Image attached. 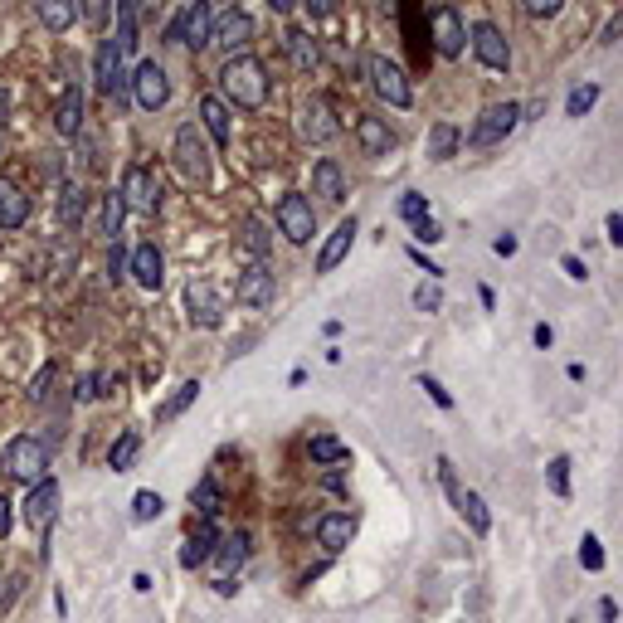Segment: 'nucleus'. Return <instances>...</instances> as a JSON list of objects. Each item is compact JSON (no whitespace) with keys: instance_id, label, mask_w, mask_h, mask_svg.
<instances>
[{"instance_id":"f257e3e1","label":"nucleus","mask_w":623,"mask_h":623,"mask_svg":"<svg viewBox=\"0 0 623 623\" xmlns=\"http://www.w3.org/2000/svg\"><path fill=\"white\" fill-rule=\"evenodd\" d=\"M220 88H224V98H229L234 108L258 112L263 103H268L273 78H268V69H263V59H254V54H229V64L220 69Z\"/></svg>"},{"instance_id":"f03ea898","label":"nucleus","mask_w":623,"mask_h":623,"mask_svg":"<svg viewBox=\"0 0 623 623\" xmlns=\"http://www.w3.org/2000/svg\"><path fill=\"white\" fill-rule=\"evenodd\" d=\"M0 468H5V477H15V482H30V487H35L39 477H44V468H49V443L30 439V434H15V439L5 443Z\"/></svg>"},{"instance_id":"7ed1b4c3","label":"nucleus","mask_w":623,"mask_h":623,"mask_svg":"<svg viewBox=\"0 0 623 623\" xmlns=\"http://www.w3.org/2000/svg\"><path fill=\"white\" fill-rule=\"evenodd\" d=\"M171 156H176L185 181H195V185L210 181V147H205V137H200V122H181V127H176Z\"/></svg>"},{"instance_id":"20e7f679","label":"nucleus","mask_w":623,"mask_h":623,"mask_svg":"<svg viewBox=\"0 0 623 623\" xmlns=\"http://www.w3.org/2000/svg\"><path fill=\"white\" fill-rule=\"evenodd\" d=\"M273 220H278V229H283L288 244H312V234H317V210H312V200L297 195V190H288V195L278 200Z\"/></svg>"},{"instance_id":"39448f33","label":"nucleus","mask_w":623,"mask_h":623,"mask_svg":"<svg viewBox=\"0 0 623 623\" xmlns=\"http://www.w3.org/2000/svg\"><path fill=\"white\" fill-rule=\"evenodd\" d=\"M366 78H370V88H375L390 108H409V103H414V88H409V78H404V69L395 64V59L370 54V59H366Z\"/></svg>"},{"instance_id":"423d86ee","label":"nucleus","mask_w":623,"mask_h":623,"mask_svg":"<svg viewBox=\"0 0 623 623\" xmlns=\"http://www.w3.org/2000/svg\"><path fill=\"white\" fill-rule=\"evenodd\" d=\"M210 35H215V5H210V0H195L181 20L166 30V39H171V44H185L190 54L210 49Z\"/></svg>"},{"instance_id":"0eeeda50","label":"nucleus","mask_w":623,"mask_h":623,"mask_svg":"<svg viewBox=\"0 0 623 623\" xmlns=\"http://www.w3.org/2000/svg\"><path fill=\"white\" fill-rule=\"evenodd\" d=\"M468 44H473L482 69H492V74H507V69H512V44H507V35H502L492 20H477L473 30H468Z\"/></svg>"},{"instance_id":"6e6552de","label":"nucleus","mask_w":623,"mask_h":623,"mask_svg":"<svg viewBox=\"0 0 623 623\" xmlns=\"http://www.w3.org/2000/svg\"><path fill=\"white\" fill-rule=\"evenodd\" d=\"M117 190H122L127 210H137V215H156L161 210V176L151 166H127V176H122Z\"/></svg>"},{"instance_id":"1a4fd4ad","label":"nucleus","mask_w":623,"mask_h":623,"mask_svg":"<svg viewBox=\"0 0 623 623\" xmlns=\"http://www.w3.org/2000/svg\"><path fill=\"white\" fill-rule=\"evenodd\" d=\"M429 39H434L439 59H458V54L468 49V25H463V15H458L453 5H434V15H429Z\"/></svg>"},{"instance_id":"9d476101","label":"nucleus","mask_w":623,"mask_h":623,"mask_svg":"<svg viewBox=\"0 0 623 623\" xmlns=\"http://www.w3.org/2000/svg\"><path fill=\"white\" fill-rule=\"evenodd\" d=\"M132 98H137V108H147V112L171 103V78H166V69L156 59H142L132 69Z\"/></svg>"},{"instance_id":"9b49d317","label":"nucleus","mask_w":623,"mask_h":623,"mask_svg":"<svg viewBox=\"0 0 623 623\" xmlns=\"http://www.w3.org/2000/svg\"><path fill=\"white\" fill-rule=\"evenodd\" d=\"M93 78H98V88L108 93V98L117 103V108L127 103V88H132V74L122 69V54H117V44H112V39H103V44H98V59H93Z\"/></svg>"},{"instance_id":"f8f14e48","label":"nucleus","mask_w":623,"mask_h":623,"mask_svg":"<svg viewBox=\"0 0 623 623\" xmlns=\"http://www.w3.org/2000/svg\"><path fill=\"white\" fill-rule=\"evenodd\" d=\"M297 132L307 137V142H331L336 132H341V122H336V108H331L322 93H312V98H302V108H297Z\"/></svg>"},{"instance_id":"ddd939ff","label":"nucleus","mask_w":623,"mask_h":623,"mask_svg":"<svg viewBox=\"0 0 623 623\" xmlns=\"http://www.w3.org/2000/svg\"><path fill=\"white\" fill-rule=\"evenodd\" d=\"M516 122H521V103H492V108L477 117V127H473V147H497V142H507L516 132Z\"/></svg>"},{"instance_id":"4468645a","label":"nucleus","mask_w":623,"mask_h":623,"mask_svg":"<svg viewBox=\"0 0 623 623\" xmlns=\"http://www.w3.org/2000/svg\"><path fill=\"white\" fill-rule=\"evenodd\" d=\"M249 39H254V15H249V10H239V5H229L220 20H215V35H210V44H220L224 54H244V49H249Z\"/></svg>"},{"instance_id":"2eb2a0df","label":"nucleus","mask_w":623,"mask_h":623,"mask_svg":"<svg viewBox=\"0 0 623 623\" xmlns=\"http://www.w3.org/2000/svg\"><path fill=\"white\" fill-rule=\"evenodd\" d=\"M234 302L244 307H273V263H249L234 283Z\"/></svg>"},{"instance_id":"dca6fc26","label":"nucleus","mask_w":623,"mask_h":623,"mask_svg":"<svg viewBox=\"0 0 623 623\" xmlns=\"http://www.w3.org/2000/svg\"><path fill=\"white\" fill-rule=\"evenodd\" d=\"M220 541V526L215 516H190V536H185V550H181V570H195L210 560V550Z\"/></svg>"},{"instance_id":"f3484780","label":"nucleus","mask_w":623,"mask_h":623,"mask_svg":"<svg viewBox=\"0 0 623 623\" xmlns=\"http://www.w3.org/2000/svg\"><path fill=\"white\" fill-rule=\"evenodd\" d=\"M54 516H59V482H54V477H39L35 487H30V497H25V521H30L35 531H49Z\"/></svg>"},{"instance_id":"a211bd4d","label":"nucleus","mask_w":623,"mask_h":623,"mask_svg":"<svg viewBox=\"0 0 623 623\" xmlns=\"http://www.w3.org/2000/svg\"><path fill=\"white\" fill-rule=\"evenodd\" d=\"M185 307H190V327L215 331L224 322V302L210 283H190V288H185Z\"/></svg>"},{"instance_id":"6ab92c4d","label":"nucleus","mask_w":623,"mask_h":623,"mask_svg":"<svg viewBox=\"0 0 623 623\" xmlns=\"http://www.w3.org/2000/svg\"><path fill=\"white\" fill-rule=\"evenodd\" d=\"M351 536H356V516H351V512H327V516H317V546L327 550V555L346 550V546H351Z\"/></svg>"},{"instance_id":"aec40b11","label":"nucleus","mask_w":623,"mask_h":623,"mask_svg":"<svg viewBox=\"0 0 623 623\" xmlns=\"http://www.w3.org/2000/svg\"><path fill=\"white\" fill-rule=\"evenodd\" d=\"M356 142H361L366 156H390V151H395V132H390V122H385V117H370V112H361V117H356Z\"/></svg>"},{"instance_id":"412c9836","label":"nucleus","mask_w":623,"mask_h":623,"mask_svg":"<svg viewBox=\"0 0 623 623\" xmlns=\"http://www.w3.org/2000/svg\"><path fill=\"white\" fill-rule=\"evenodd\" d=\"M127 273L147 288V293H156L161 288V278H166V263H161V249L156 244H137L132 249V258H127Z\"/></svg>"},{"instance_id":"4be33fe9","label":"nucleus","mask_w":623,"mask_h":623,"mask_svg":"<svg viewBox=\"0 0 623 623\" xmlns=\"http://www.w3.org/2000/svg\"><path fill=\"white\" fill-rule=\"evenodd\" d=\"M312 195H317L322 205H341V200H346V171H341L331 156H322V161L312 166Z\"/></svg>"},{"instance_id":"5701e85b","label":"nucleus","mask_w":623,"mask_h":623,"mask_svg":"<svg viewBox=\"0 0 623 623\" xmlns=\"http://www.w3.org/2000/svg\"><path fill=\"white\" fill-rule=\"evenodd\" d=\"M54 132L59 137H78L83 132V88L78 83H69L59 93V103H54Z\"/></svg>"},{"instance_id":"b1692460","label":"nucleus","mask_w":623,"mask_h":623,"mask_svg":"<svg viewBox=\"0 0 623 623\" xmlns=\"http://www.w3.org/2000/svg\"><path fill=\"white\" fill-rule=\"evenodd\" d=\"M200 127L210 132V142H215L220 151L234 142V122H229V108H224V98H215V93H210V98H200Z\"/></svg>"},{"instance_id":"393cba45","label":"nucleus","mask_w":623,"mask_h":623,"mask_svg":"<svg viewBox=\"0 0 623 623\" xmlns=\"http://www.w3.org/2000/svg\"><path fill=\"white\" fill-rule=\"evenodd\" d=\"M25 220H30V195L0 176V229H20Z\"/></svg>"},{"instance_id":"a878e982","label":"nucleus","mask_w":623,"mask_h":623,"mask_svg":"<svg viewBox=\"0 0 623 623\" xmlns=\"http://www.w3.org/2000/svg\"><path fill=\"white\" fill-rule=\"evenodd\" d=\"M195 400H200V380H181V385H176V390H171L166 400L156 404V429L176 424V419H181V414H185V409H190Z\"/></svg>"},{"instance_id":"bb28decb","label":"nucleus","mask_w":623,"mask_h":623,"mask_svg":"<svg viewBox=\"0 0 623 623\" xmlns=\"http://www.w3.org/2000/svg\"><path fill=\"white\" fill-rule=\"evenodd\" d=\"M351 244H356V220H341L331 229V239L322 244V254H317V273H331L341 258L351 254Z\"/></svg>"},{"instance_id":"cd10ccee","label":"nucleus","mask_w":623,"mask_h":623,"mask_svg":"<svg viewBox=\"0 0 623 623\" xmlns=\"http://www.w3.org/2000/svg\"><path fill=\"white\" fill-rule=\"evenodd\" d=\"M210 560L220 565V575H239V565L249 560V536H244V531L220 536V541H215V550H210Z\"/></svg>"},{"instance_id":"c85d7f7f","label":"nucleus","mask_w":623,"mask_h":623,"mask_svg":"<svg viewBox=\"0 0 623 623\" xmlns=\"http://www.w3.org/2000/svg\"><path fill=\"white\" fill-rule=\"evenodd\" d=\"M283 49H288V59H293L302 74H312V69L322 64V49H317V39L307 35V30H297V25L288 30V35H283Z\"/></svg>"},{"instance_id":"c756f323","label":"nucleus","mask_w":623,"mask_h":623,"mask_svg":"<svg viewBox=\"0 0 623 623\" xmlns=\"http://www.w3.org/2000/svg\"><path fill=\"white\" fill-rule=\"evenodd\" d=\"M35 10H39V25L54 30V35H64L78 20V0H35Z\"/></svg>"},{"instance_id":"7c9ffc66","label":"nucleus","mask_w":623,"mask_h":623,"mask_svg":"<svg viewBox=\"0 0 623 623\" xmlns=\"http://www.w3.org/2000/svg\"><path fill=\"white\" fill-rule=\"evenodd\" d=\"M458 142H463V137H458V127H453V122H434V127H429V142H424V151H429V161H453V156H458Z\"/></svg>"},{"instance_id":"2f4dec72","label":"nucleus","mask_w":623,"mask_h":623,"mask_svg":"<svg viewBox=\"0 0 623 623\" xmlns=\"http://www.w3.org/2000/svg\"><path fill=\"white\" fill-rule=\"evenodd\" d=\"M190 507H195V516H220L224 512V492H220V482H215L210 473L190 487Z\"/></svg>"},{"instance_id":"473e14b6","label":"nucleus","mask_w":623,"mask_h":623,"mask_svg":"<svg viewBox=\"0 0 623 623\" xmlns=\"http://www.w3.org/2000/svg\"><path fill=\"white\" fill-rule=\"evenodd\" d=\"M307 453H312V463H322V468H336V463L351 458V448L336 439V434H312V439H307Z\"/></svg>"},{"instance_id":"72a5a7b5","label":"nucleus","mask_w":623,"mask_h":623,"mask_svg":"<svg viewBox=\"0 0 623 623\" xmlns=\"http://www.w3.org/2000/svg\"><path fill=\"white\" fill-rule=\"evenodd\" d=\"M112 44H117L122 59L137 54V10H132V0H117V35H112Z\"/></svg>"},{"instance_id":"f704fd0d","label":"nucleus","mask_w":623,"mask_h":623,"mask_svg":"<svg viewBox=\"0 0 623 623\" xmlns=\"http://www.w3.org/2000/svg\"><path fill=\"white\" fill-rule=\"evenodd\" d=\"M137 453H142V434H122V439L112 443V453H108L112 473H127V468L137 463Z\"/></svg>"},{"instance_id":"c9c22d12","label":"nucleus","mask_w":623,"mask_h":623,"mask_svg":"<svg viewBox=\"0 0 623 623\" xmlns=\"http://www.w3.org/2000/svg\"><path fill=\"white\" fill-rule=\"evenodd\" d=\"M458 512L468 516V526H473L477 536H487V531H492V516H487V502H482L477 492H463V497H458Z\"/></svg>"},{"instance_id":"e433bc0d","label":"nucleus","mask_w":623,"mask_h":623,"mask_svg":"<svg viewBox=\"0 0 623 623\" xmlns=\"http://www.w3.org/2000/svg\"><path fill=\"white\" fill-rule=\"evenodd\" d=\"M122 220H127V200H122V190H108L103 195V234H122Z\"/></svg>"},{"instance_id":"4c0bfd02","label":"nucleus","mask_w":623,"mask_h":623,"mask_svg":"<svg viewBox=\"0 0 623 623\" xmlns=\"http://www.w3.org/2000/svg\"><path fill=\"white\" fill-rule=\"evenodd\" d=\"M239 249H244V254L254 258V263H268V254H273V249H268V234H263V224H244V234H239Z\"/></svg>"},{"instance_id":"58836bf2","label":"nucleus","mask_w":623,"mask_h":623,"mask_svg":"<svg viewBox=\"0 0 623 623\" xmlns=\"http://www.w3.org/2000/svg\"><path fill=\"white\" fill-rule=\"evenodd\" d=\"M83 210H88L83 185H64V195H59V224H78L83 220Z\"/></svg>"},{"instance_id":"ea45409f","label":"nucleus","mask_w":623,"mask_h":623,"mask_svg":"<svg viewBox=\"0 0 623 623\" xmlns=\"http://www.w3.org/2000/svg\"><path fill=\"white\" fill-rule=\"evenodd\" d=\"M161 512H166L161 492H151V487H142V492L132 497V521H142V526H147V521H156Z\"/></svg>"},{"instance_id":"a19ab883","label":"nucleus","mask_w":623,"mask_h":623,"mask_svg":"<svg viewBox=\"0 0 623 623\" xmlns=\"http://www.w3.org/2000/svg\"><path fill=\"white\" fill-rule=\"evenodd\" d=\"M78 15H83V25H88V30H108L112 0H78Z\"/></svg>"},{"instance_id":"79ce46f5","label":"nucleus","mask_w":623,"mask_h":623,"mask_svg":"<svg viewBox=\"0 0 623 623\" xmlns=\"http://www.w3.org/2000/svg\"><path fill=\"white\" fill-rule=\"evenodd\" d=\"M594 103H599V83H580V88L565 98V117H585Z\"/></svg>"},{"instance_id":"37998d69","label":"nucleus","mask_w":623,"mask_h":623,"mask_svg":"<svg viewBox=\"0 0 623 623\" xmlns=\"http://www.w3.org/2000/svg\"><path fill=\"white\" fill-rule=\"evenodd\" d=\"M546 477H550V492H555V497H570V458H550Z\"/></svg>"},{"instance_id":"c03bdc74","label":"nucleus","mask_w":623,"mask_h":623,"mask_svg":"<svg viewBox=\"0 0 623 623\" xmlns=\"http://www.w3.org/2000/svg\"><path fill=\"white\" fill-rule=\"evenodd\" d=\"M400 220H404V224H419V220H429V200L409 190V195H404V200H400Z\"/></svg>"},{"instance_id":"a18cd8bd","label":"nucleus","mask_w":623,"mask_h":623,"mask_svg":"<svg viewBox=\"0 0 623 623\" xmlns=\"http://www.w3.org/2000/svg\"><path fill=\"white\" fill-rule=\"evenodd\" d=\"M414 307H419V312H439V307H443V288H439V283H419V288H414Z\"/></svg>"},{"instance_id":"49530a36","label":"nucleus","mask_w":623,"mask_h":623,"mask_svg":"<svg viewBox=\"0 0 623 623\" xmlns=\"http://www.w3.org/2000/svg\"><path fill=\"white\" fill-rule=\"evenodd\" d=\"M580 565L594 570V575L604 570V546H599V536H585V541H580Z\"/></svg>"},{"instance_id":"de8ad7c7","label":"nucleus","mask_w":623,"mask_h":623,"mask_svg":"<svg viewBox=\"0 0 623 623\" xmlns=\"http://www.w3.org/2000/svg\"><path fill=\"white\" fill-rule=\"evenodd\" d=\"M439 482H443V492H448V502L458 507V497H463V487H458V473H453V463H448V458H439Z\"/></svg>"},{"instance_id":"09e8293b","label":"nucleus","mask_w":623,"mask_h":623,"mask_svg":"<svg viewBox=\"0 0 623 623\" xmlns=\"http://www.w3.org/2000/svg\"><path fill=\"white\" fill-rule=\"evenodd\" d=\"M419 390H429V400L439 404V409H453V395L443 390V385L434 380V375H419Z\"/></svg>"},{"instance_id":"8fccbe9b","label":"nucleus","mask_w":623,"mask_h":623,"mask_svg":"<svg viewBox=\"0 0 623 623\" xmlns=\"http://www.w3.org/2000/svg\"><path fill=\"white\" fill-rule=\"evenodd\" d=\"M49 385H54V366H44V370H39V375H35V380H30V400H49Z\"/></svg>"},{"instance_id":"3c124183","label":"nucleus","mask_w":623,"mask_h":623,"mask_svg":"<svg viewBox=\"0 0 623 623\" xmlns=\"http://www.w3.org/2000/svg\"><path fill=\"white\" fill-rule=\"evenodd\" d=\"M521 5H526V15L550 20V15H560V5H565V0H521Z\"/></svg>"},{"instance_id":"603ef678","label":"nucleus","mask_w":623,"mask_h":623,"mask_svg":"<svg viewBox=\"0 0 623 623\" xmlns=\"http://www.w3.org/2000/svg\"><path fill=\"white\" fill-rule=\"evenodd\" d=\"M414 239H419V244H439V239H443L439 220H419V224H414Z\"/></svg>"},{"instance_id":"864d4df0","label":"nucleus","mask_w":623,"mask_h":623,"mask_svg":"<svg viewBox=\"0 0 623 623\" xmlns=\"http://www.w3.org/2000/svg\"><path fill=\"white\" fill-rule=\"evenodd\" d=\"M560 268H565V273H570L575 283H585V278H589V273H585V263H580L575 254H565V258H560Z\"/></svg>"},{"instance_id":"5fc2aeb1","label":"nucleus","mask_w":623,"mask_h":623,"mask_svg":"<svg viewBox=\"0 0 623 623\" xmlns=\"http://www.w3.org/2000/svg\"><path fill=\"white\" fill-rule=\"evenodd\" d=\"M10 526H15V512H10V497L0 492V541L10 536Z\"/></svg>"},{"instance_id":"6e6d98bb","label":"nucleus","mask_w":623,"mask_h":623,"mask_svg":"<svg viewBox=\"0 0 623 623\" xmlns=\"http://www.w3.org/2000/svg\"><path fill=\"white\" fill-rule=\"evenodd\" d=\"M604 234H609V244H623V215H609V220H604Z\"/></svg>"},{"instance_id":"4d7b16f0","label":"nucleus","mask_w":623,"mask_h":623,"mask_svg":"<svg viewBox=\"0 0 623 623\" xmlns=\"http://www.w3.org/2000/svg\"><path fill=\"white\" fill-rule=\"evenodd\" d=\"M297 5H307V10H312V20H327V15H331V0H297Z\"/></svg>"},{"instance_id":"13d9d810","label":"nucleus","mask_w":623,"mask_h":623,"mask_svg":"<svg viewBox=\"0 0 623 623\" xmlns=\"http://www.w3.org/2000/svg\"><path fill=\"white\" fill-rule=\"evenodd\" d=\"M112 283H117V278H122V273H127V254H122V244H117V249H112Z\"/></svg>"},{"instance_id":"bf43d9fd","label":"nucleus","mask_w":623,"mask_h":623,"mask_svg":"<svg viewBox=\"0 0 623 623\" xmlns=\"http://www.w3.org/2000/svg\"><path fill=\"white\" fill-rule=\"evenodd\" d=\"M132 10H142V15H147V20H156V15H161V10H166V0H137V5H132Z\"/></svg>"},{"instance_id":"052dcab7","label":"nucleus","mask_w":623,"mask_h":623,"mask_svg":"<svg viewBox=\"0 0 623 623\" xmlns=\"http://www.w3.org/2000/svg\"><path fill=\"white\" fill-rule=\"evenodd\" d=\"M531 336H536V346H541V351H550V346H555V331H550L546 322H541V327L531 331Z\"/></svg>"},{"instance_id":"680f3d73","label":"nucleus","mask_w":623,"mask_h":623,"mask_svg":"<svg viewBox=\"0 0 623 623\" xmlns=\"http://www.w3.org/2000/svg\"><path fill=\"white\" fill-rule=\"evenodd\" d=\"M492 249H497V254H502V258H512V254H516V234H502V239H497Z\"/></svg>"},{"instance_id":"e2e57ef3","label":"nucleus","mask_w":623,"mask_h":623,"mask_svg":"<svg viewBox=\"0 0 623 623\" xmlns=\"http://www.w3.org/2000/svg\"><path fill=\"white\" fill-rule=\"evenodd\" d=\"M599 619L614 623V619H619V604H614V599H599Z\"/></svg>"},{"instance_id":"0e129e2a","label":"nucleus","mask_w":623,"mask_h":623,"mask_svg":"<svg viewBox=\"0 0 623 623\" xmlns=\"http://www.w3.org/2000/svg\"><path fill=\"white\" fill-rule=\"evenodd\" d=\"M409 258H414V263H419V268H429V273H434V278H439V273H443V268H439V263H429V258H424V254H419V249H409Z\"/></svg>"},{"instance_id":"69168bd1","label":"nucleus","mask_w":623,"mask_h":623,"mask_svg":"<svg viewBox=\"0 0 623 623\" xmlns=\"http://www.w3.org/2000/svg\"><path fill=\"white\" fill-rule=\"evenodd\" d=\"M293 5H297V0H268V10H273V15H293Z\"/></svg>"},{"instance_id":"338daca9","label":"nucleus","mask_w":623,"mask_h":623,"mask_svg":"<svg viewBox=\"0 0 623 623\" xmlns=\"http://www.w3.org/2000/svg\"><path fill=\"white\" fill-rule=\"evenodd\" d=\"M5 112H10V93L0 88V122H5Z\"/></svg>"},{"instance_id":"774afa93","label":"nucleus","mask_w":623,"mask_h":623,"mask_svg":"<svg viewBox=\"0 0 623 623\" xmlns=\"http://www.w3.org/2000/svg\"><path fill=\"white\" fill-rule=\"evenodd\" d=\"M570 623H580V619H570Z\"/></svg>"}]
</instances>
